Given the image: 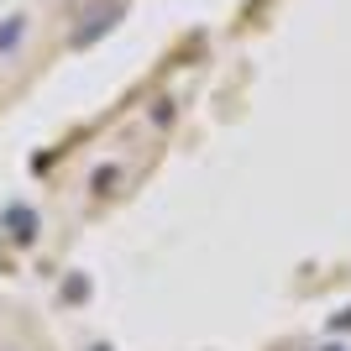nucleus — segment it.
I'll use <instances>...</instances> for the list:
<instances>
[{
    "instance_id": "f257e3e1",
    "label": "nucleus",
    "mask_w": 351,
    "mask_h": 351,
    "mask_svg": "<svg viewBox=\"0 0 351 351\" xmlns=\"http://www.w3.org/2000/svg\"><path fill=\"white\" fill-rule=\"evenodd\" d=\"M116 16H121V5H100V11L89 16V27H79V32H73V43H79V47H84V43H95V37H100L105 27H116Z\"/></svg>"
},
{
    "instance_id": "f03ea898",
    "label": "nucleus",
    "mask_w": 351,
    "mask_h": 351,
    "mask_svg": "<svg viewBox=\"0 0 351 351\" xmlns=\"http://www.w3.org/2000/svg\"><path fill=\"white\" fill-rule=\"evenodd\" d=\"M5 226H11L16 241H32V236H37V210H27V205L5 210Z\"/></svg>"
},
{
    "instance_id": "7ed1b4c3",
    "label": "nucleus",
    "mask_w": 351,
    "mask_h": 351,
    "mask_svg": "<svg viewBox=\"0 0 351 351\" xmlns=\"http://www.w3.org/2000/svg\"><path fill=\"white\" fill-rule=\"evenodd\" d=\"M21 37H27V16H5L0 21V53H11Z\"/></svg>"
},
{
    "instance_id": "20e7f679",
    "label": "nucleus",
    "mask_w": 351,
    "mask_h": 351,
    "mask_svg": "<svg viewBox=\"0 0 351 351\" xmlns=\"http://www.w3.org/2000/svg\"><path fill=\"white\" fill-rule=\"evenodd\" d=\"M121 184V168H100V173H95V194H110Z\"/></svg>"
},
{
    "instance_id": "39448f33",
    "label": "nucleus",
    "mask_w": 351,
    "mask_h": 351,
    "mask_svg": "<svg viewBox=\"0 0 351 351\" xmlns=\"http://www.w3.org/2000/svg\"><path fill=\"white\" fill-rule=\"evenodd\" d=\"M0 351H21V346H0Z\"/></svg>"
},
{
    "instance_id": "423d86ee",
    "label": "nucleus",
    "mask_w": 351,
    "mask_h": 351,
    "mask_svg": "<svg viewBox=\"0 0 351 351\" xmlns=\"http://www.w3.org/2000/svg\"><path fill=\"white\" fill-rule=\"evenodd\" d=\"M95 351H105V346H95Z\"/></svg>"
}]
</instances>
